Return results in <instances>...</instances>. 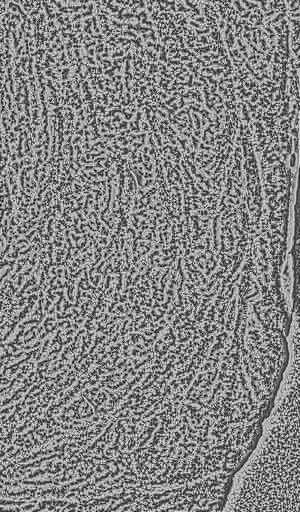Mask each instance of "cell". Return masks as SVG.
Masks as SVG:
<instances>
[{
	"label": "cell",
	"instance_id": "6da1fadb",
	"mask_svg": "<svg viewBox=\"0 0 300 512\" xmlns=\"http://www.w3.org/2000/svg\"><path fill=\"white\" fill-rule=\"evenodd\" d=\"M288 367L281 381L284 394L274 401L267 426L234 475L223 510H299L298 344Z\"/></svg>",
	"mask_w": 300,
	"mask_h": 512
}]
</instances>
